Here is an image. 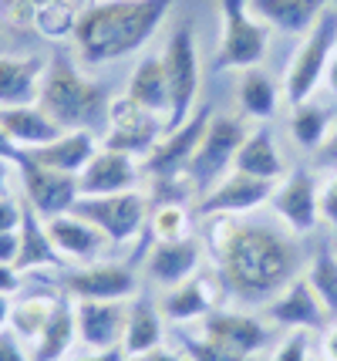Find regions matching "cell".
<instances>
[{
    "label": "cell",
    "mask_w": 337,
    "mask_h": 361,
    "mask_svg": "<svg viewBox=\"0 0 337 361\" xmlns=\"http://www.w3.org/2000/svg\"><path fill=\"white\" fill-rule=\"evenodd\" d=\"M206 250L223 290L240 304H270L293 277H300L304 247L287 226L246 216H209Z\"/></svg>",
    "instance_id": "obj_1"
},
{
    "label": "cell",
    "mask_w": 337,
    "mask_h": 361,
    "mask_svg": "<svg viewBox=\"0 0 337 361\" xmlns=\"http://www.w3.org/2000/svg\"><path fill=\"white\" fill-rule=\"evenodd\" d=\"M176 0H84L75 24V54L81 64L95 68L142 51Z\"/></svg>",
    "instance_id": "obj_2"
},
{
    "label": "cell",
    "mask_w": 337,
    "mask_h": 361,
    "mask_svg": "<svg viewBox=\"0 0 337 361\" xmlns=\"http://www.w3.org/2000/svg\"><path fill=\"white\" fill-rule=\"evenodd\" d=\"M37 105L48 111L65 132H78V128L91 132V128L108 122L112 98L105 92V85H98V81L81 75V68L75 64L71 54L54 51L48 58V64H44Z\"/></svg>",
    "instance_id": "obj_3"
},
{
    "label": "cell",
    "mask_w": 337,
    "mask_h": 361,
    "mask_svg": "<svg viewBox=\"0 0 337 361\" xmlns=\"http://www.w3.org/2000/svg\"><path fill=\"white\" fill-rule=\"evenodd\" d=\"M162 64H165V81H169L165 132H172L196 111V98H199V88H203L199 44H196V31L189 20H179L172 27L169 41H165V51H162Z\"/></svg>",
    "instance_id": "obj_4"
},
{
    "label": "cell",
    "mask_w": 337,
    "mask_h": 361,
    "mask_svg": "<svg viewBox=\"0 0 337 361\" xmlns=\"http://www.w3.org/2000/svg\"><path fill=\"white\" fill-rule=\"evenodd\" d=\"M337 51V11L327 7L317 24L304 34V41L297 44L293 58L287 64V75H284V98L290 105H300V102H310L314 92L324 85V75H327V64Z\"/></svg>",
    "instance_id": "obj_5"
},
{
    "label": "cell",
    "mask_w": 337,
    "mask_h": 361,
    "mask_svg": "<svg viewBox=\"0 0 337 361\" xmlns=\"http://www.w3.org/2000/svg\"><path fill=\"white\" fill-rule=\"evenodd\" d=\"M220 17H223V34L212 68L216 71L260 68L270 54V27L250 14L246 0H220Z\"/></svg>",
    "instance_id": "obj_6"
},
{
    "label": "cell",
    "mask_w": 337,
    "mask_h": 361,
    "mask_svg": "<svg viewBox=\"0 0 337 361\" xmlns=\"http://www.w3.org/2000/svg\"><path fill=\"white\" fill-rule=\"evenodd\" d=\"M246 135H250V132L243 126V118H236V115H212V118H209L206 135H203L193 162H189V169H186V179H189L193 192L203 196V192H209L226 173H233V159H236V152H240V145Z\"/></svg>",
    "instance_id": "obj_7"
},
{
    "label": "cell",
    "mask_w": 337,
    "mask_h": 361,
    "mask_svg": "<svg viewBox=\"0 0 337 361\" xmlns=\"http://www.w3.org/2000/svg\"><path fill=\"white\" fill-rule=\"evenodd\" d=\"M71 213L95 223L98 230L108 236V243H129L142 233V226H148L152 200L142 189L115 192V196H81L78 203L71 206Z\"/></svg>",
    "instance_id": "obj_8"
},
{
    "label": "cell",
    "mask_w": 337,
    "mask_h": 361,
    "mask_svg": "<svg viewBox=\"0 0 337 361\" xmlns=\"http://www.w3.org/2000/svg\"><path fill=\"white\" fill-rule=\"evenodd\" d=\"M209 118H212V109L203 105V109H196L179 128L165 132V135L155 142V149L142 159V173L148 176V179L186 176V169H189V162H193V156H196V149H199V142L206 135Z\"/></svg>",
    "instance_id": "obj_9"
},
{
    "label": "cell",
    "mask_w": 337,
    "mask_h": 361,
    "mask_svg": "<svg viewBox=\"0 0 337 361\" xmlns=\"http://www.w3.org/2000/svg\"><path fill=\"white\" fill-rule=\"evenodd\" d=\"M270 209L290 233H314L317 223H321V183H317V176L310 169H293L273 189Z\"/></svg>",
    "instance_id": "obj_10"
},
{
    "label": "cell",
    "mask_w": 337,
    "mask_h": 361,
    "mask_svg": "<svg viewBox=\"0 0 337 361\" xmlns=\"http://www.w3.org/2000/svg\"><path fill=\"white\" fill-rule=\"evenodd\" d=\"M162 135H165V118L148 115L122 94L108 109V135L101 142V149H115V152H125V156L145 159Z\"/></svg>",
    "instance_id": "obj_11"
},
{
    "label": "cell",
    "mask_w": 337,
    "mask_h": 361,
    "mask_svg": "<svg viewBox=\"0 0 337 361\" xmlns=\"http://www.w3.org/2000/svg\"><path fill=\"white\" fill-rule=\"evenodd\" d=\"M276 183L257 179L246 173H226L216 186L199 196V216H246L260 206H270V196Z\"/></svg>",
    "instance_id": "obj_12"
},
{
    "label": "cell",
    "mask_w": 337,
    "mask_h": 361,
    "mask_svg": "<svg viewBox=\"0 0 337 361\" xmlns=\"http://www.w3.org/2000/svg\"><path fill=\"white\" fill-rule=\"evenodd\" d=\"M61 290L71 300H129L135 294V270L125 264H91V267H78L61 274Z\"/></svg>",
    "instance_id": "obj_13"
},
{
    "label": "cell",
    "mask_w": 337,
    "mask_h": 361,
    "mask_svg": "<svg viewBox=\"0 0 337 361\" xmlns=\"http://www.w3.org/2000/svg\"><path fill=\"white\" fill-rule=\"evenodd\" d=\"M17 169H20V183H24V192H27V203L34 206V213L41 220H54L61 213H71V206L81 200L78 176L44 169V166H37L31 159H24Z\"/></svg>",
    "instance_id": "obj_14"
},
{
    "label": "cell",
    "mask_w": 337,
    "mask_h": 361,
    "mask_svg": "<svg viewBox=\"0 0 337 361\" xmlns=\"http://www.w3.org/2000/svg\"><path fill=\"white\" fill-rule=\"evenodd\" d=\"M263 314L270 324L276 328H290V331H324L327 328V311H324L321 298L314 294V287L304 274L293 277V281L270 300L263 304Z\"/></svg>",
    "instance_id": "obj_15"
},
{
    "label": "cell",
    "mask_w": 337,
    "mask_h": 361,
    "mask_svg": "<svg viewBox=\"0 0 337 361\" xmlns=\"http://www.w3.org/2000/svg\"><path fill=\"white\" fill-rule=\"evenodd\" d=\"M199 334H206V338L233 348L240 355H253V358L270 345L273 338L267 321L246 314V311H229V307H216L206 317H199Z\"/></svg>",
    "instance_id": "obj_16"
},
{
    "label": "cell",
    "mask_w": 337,
    "mask_h": 361,
    "mask_svg": "<svg viewBox=\"0 0 337 361\" xmlns=\"http://www.w3.org/2000/svg\"><path fill=\"white\" fill-rule=\"evenodd\" d=\"M203 240L196 236H179V240H155L152 250L145 253V270L159 287H176V283L189 281L193 274H199L203 264Z\"/></svg>",
    "instance_id": "obj_17"
},
{
    "label": "cell",
    "mask_w": 337,
    "mask_h": 361,
    "mask_svg": "<svg viewBox=\"0 0 337 361\" xmlns=\"http://www.w3.org/2000/svg\"><path fill=\"white\" fill-rule=\"evenodd\" d=\"M142 176L145 173L135 156L115 152V149H98L95 159L78 176V189L81 196H115V192L135 189Z\"/></svg>",
    "instance_id": "obj_18"
},
{
    "label": "cell",
    "mask_w": 337,
    "mask_h": 361,
    "mask_svg": "<svg viewBox=\"0 0 337 361\" xmlns=\"http://www.w3.org/2000/svg\"><path fill=\"white\" fill-rule=\"evenodd\" d=\"M125 317H129V311L122 307V300H75L78 341L88 345L91 351L122 348Z\"/></svg>",
    "instance_id": "obj_19"
},
{
    "label": "cell",
    "mask_w": 337,
    "mask_h": 361,
    "mask_svg": "<svg viewBox=\"0 0 337 361\" xmlns=\"http://www.w3.org/2000/svg\"><path fill=\"white\" fill-rule=\"evenodd\" d=\"M220 294H226L223 283L216 274H193L189 281L176 283L165 290V298L159 300L162 317H169L172 324H186V321H199L206 317L209 311H216V300Z\"/></svg>",
    "instance_id": "obj_20"
},
{
    "label": "cell",
    "mask_w": 337,
    "mask_h": 361,
    "mask_svg": "<svg viewBox=\"0 0 337 361\" xmlns=\"http://www.w3.org/2000/svg\"><path fill=\"white\" fill-rule=\"evenodd\" d=\"M0 132L24 152L41 149V145L54 142L58 135H65V128L58 126L37 102L34 105H7V109H0Z\"/></svg>",
    "instance_id": "obj_21"
},
{
    "label": "cell",
    "mask_w": 337,
    "mask_h": 361,
    "mask_svg": "<svg viewBox=\"0 0 337 361\" xmlns=\"http://www.w3.org/2000/svg\"><path fill=\"white\" fill-rule=\"evenodd\" d=\"M246 7L270 31L307 34L317 24V17L331 7V0H246Z\"/></svg>",
    "instance_id": "obj_22"
},
{
    "label": "cell",
    "mask_w": 337,
    "mask_h": 361,
    "mask_svg": "<svg viewBox=\"0 0 337 361\" xmlns=\"http://www.w3.org/2000/svg\"><path fill=\"white\" fill-rule=\"evenodd\" d=\"M48 223V236L54 243V250L61 253L65 260H95L98 253L105 250L108 236L98 230L95 223H88L84 216L78 213H61L54 220H44Z\"/></svg>",
    "instance_id": "obj_23"
},
{
    "label": "cell",
    "mask_w": 337,
    "mask_h": 361,
    "mask_svg": "<svg viewBox=\"0 0 337 361\" xmlns=\"http://www.w3.org/2000/svg\"><path fill=\"white\" fill-rule=\"evenodd\" d=\"M44 58L37 54H0V109L34 105L44 78Z\"/></svg>",
    "instance_id": "obj_24"
},
{
    "label": "cell",
    "mask_w": 337,
    "mask_h": 361,
    "mask_svg": "<svg viewBox=\"0 0 337 361\" xmlns=\"http://www.w3.org/2000/svg\"><path fill=\"white\" fill-rule=\"evenodd\" d=\"M98 152V139L88 132V128H78V132H65L54 142L41 145V149H31L27 159L44 166V169H54V173H68V176H81L84 166L95 159Z\"/></svg>",
    "instance_id": "obj_25"
},
{
    "label": "cell",
    "mask_w": 337,
    "mask_h": 361,
    "mask_svg": "<svg viewBox=\"0 0 337 361\" xmlns=\"http://www.w3.org/2000/svg\"><path fill=\"white\" fill-rule=\"evenodd\" d=\"M125 98L132 105H139L142 111H148V115L169 118V81H165L162 54H142L139 58V64L132 68Z\"/></svg>",
    "instance_id": "obj_26"
},
{
    "label": "cell",
    "mask_w": 337,
    "mask_h": 361,
    "mask_svg": "<svg viewBox=\"0 0 337 361\" xmlns=\"http://www.w3.org/2000/svg\"><path fill=\"white\" fill-rule=\"evenodd\" d=\"M233 169L246 176H257V179H270V183H276L284 176V152H280V145H276L270 128L260 126L243 139L240 152L233 159Z\"/></svg>",
    "instance_id": "obj_27"
},
{
    "label": "cell",
    "mask_w": 337,
    "mask_h": 361,
    "mask_svg": "<svg viewBox=\"0 0 337 361\" xmlns=\"http://www.w3.org/2000/svg\"><path fill=\"white\" fill-rule=\"evenodd\" d=\"M65 257L54 250L48 236V223L34 213L31 203H24V220H20V257H17V270H41V267H61Z\"/></svg>",
    "instance_id": "obj_28"
},
{
    "label": "cell",
    "mask_w": 337,
    "mask_h": 361,
    "mask_svg": "<svg viewBox=\"0 0 337 361\" xmlns=\"http://www.w3.org/2000/svg\"><path fill=\"white\" fill-rule=\"evenodd\" d=\"M162 345V311L148 298H139L129 307L125 317V334H122V351L129 358H142Z\"/></svg>",
    "instance_id": "obj_29"
},
{
    "label": "cell",
    "mask_w": 337,
    "mask_h": 361,
    "mask_svg": "<svg viewBox=\"0 0 337 361\" xmlns=\"http://www.w3.org/2000/svg\"><path fill=\"white\" fill-rule=\"evenodd\" d=\"M78 341V324H75V304L65 298H58V307L44 331L37 334L31 351V361H65L71 345Z\"/></svg>",
    "instance_id": "obj_30"
},
{
    "label": "cell",
    "mask_w": 337,
    "mask_h": 361,
    "mask_svg": "<svg viewBox=\"0 0 337 361\" xmlns=\"http://www.w3.org/2000/svg\"><path fill=\"white\" fill-rule=\"evenodd\" d=\"M337 122V109L327 102H300L290 111V139L307 152H321L331 128Z\"/></svg>",
    "instance_id": "obj_31"
},
{
    "label": "cell",
    "mask_w": 337,
    "mask_h": 361,
    "mask_svg": "<svg viewBox=\"0 0 337 361\" xmlns=\"http://www.w3.org/2000/svg\"><path fill=\"white\" fill-rule=\"evenodd\" d=\"M236 102H240L246 118L267 122L280 109V88L273 85V78L263 68H246V71H240V81H236Z\"/></svg>",
    "instance_id": "obj_32"
},
{
    "label": "cell",
    "mask_w": 337,
    "mask_h": 361,
    "mask_svg": "<svg viewBox=\"0 0 337 361\" xmlns=\"http://www.w3.org/2000/svg\"><path fill=\"white\" fill-rule=\"evenodd\" d=\"M58 307V298L51 294H31V298H20L11 311V331H14L20 341H37V334L44 331V324L51 321Z\"/></svg>",
    "instance_id": "obj_33"
},
{
    "label": "cell",
    "mask_w": 337,
    "mask_h": 361,
    "mask_svg": "<svg viewBox=\"0 0 337 361\" xmlns=\"http://www.w3.org/2000/svg\"><path fill=\"white\" fill-rule=\"evenodd\" d=\"M304 277L310 281L314 294L321 298L327 317H337V253L327 243L317 247V253L310 257V267H307Z\"/></svg>",
    "instance_id": "obj_34"
},
{
    "label": "cell",
    "mask_w": 337,
    "mask_h": 361,
    "mask_svg": "<svg viewBox=\"0 0 337 361\" xmlns=\"http://www.w3.org/2000/svg\"><path fill=\"white\" fill-rule=\"evenodd\" d=\"M148 230L155 240H179L189 236V213L182 203H152Z\"/></svg>",
    "instance_id": "obj_35"
},
{
    "label": "cell",
    "mask_w": 337,
    "mask_h": 361,
    "mask_svg": "<svg viewBox=\"0 0 337 361\" xmlns=\"http://www.w3.org/2000/svg\"><path fill=\"white\" fill-rule=\"evenodd\" d=\"M182 351L189 361H257L253 355H240L206 334H182Z\"/></svg>",
    "instance_id": "obj_36"
},
{
    "label": "cell",
    "mask_w": 337,
    "mask_h": 361,
    "mask_svg": "<svg viewBox=\"0 0 337 361\" xmlns=\"http://www.w3.org/2000/svg\"><path fill=\"white\" fill-rule=\"evenodd\" d=\"M51 0H0V14L7 17L14 27H34L37 14L48 7Z\"/></svg>",
    "instance_id": "obj_37"
},
{
    "label": "cell",
    "mask_w": 337,
    "mask_h": 361,
    "mask_svg": "<svg viewBox=\"0 0 337 361\" xmlns=\"http://www.w3.org/2000/svg\"><path fill=\"white\" fill-rule=\"evenodd\" d=\"M273 361H310V331H290Z\"/></svg>",
    "instance_id": "obj_38"
},
{
    "label": "cell",
    "mask_w": 337,
    "mask_h": 361,
    "mask_svg": "<svg viewBox=\"0 0 337 361\" xmlns=\"http://www.w3.org/2000/svg\"><path fill=\"white\" fill-rule=\"evenodd\" d=\"M321 220L337 230V166H331V176L321 183Z\"/></svg>",
    "instance_id": "obj_39"
},
{
    "label": "cell",
    "mask_w": 337,
    "mask_h": 361,
    "mask_svg": "<svg viewBox=\"0 0 337 361\" xmlns=\"http://www.w3.org/2000/svg\"><path fill=\"white\" fill-rule=\"evenodd\" d=\"M20 220H24V203H17L11 196H0V233L20 230Z\"/></svg>",
    "instance_id": "obj_40"
},
{
    "label": "cell",
    "mask_w": 337,
    "mask_h": 361,
    "mask_svg": "<svg viewBox=\"0 0 337 361\" xmlns=\"http://www.w3.org/2000/svg\"><path fill=\"white\" fill-rule=\"evenodd\" d=\"M0 361H31V355L24 351V341L14 331H0Z\"/></svg>",
    "instance_id": "obj_41"
},
{
    "label": "cell",
    "mask_w": 337,
    "mask_h": 361,
    "mask_svg": "<svg viewBox=\"0 0 337 361\" xmlns=\"http://www.w3.org/2000/svg\"><path fill=\"white\" fill-rule=\"evenodd\" d=\"M20 257V230H11V233H0V264H14Z\"/></svg>",
    "instance_id": "obj_42"
},
{
    "label": "cell",
    "mask_w": 337,
    "mask_h": 361,
    "mask_svg": "<svg viewBox=\"0 0 337 361\" xmlns=\"http://www.w3.org/2000/svg\"><path fill=\"white\" fill-rule=\"evenodd\" d=\"M20 281H24V274L14 264H0V294L14 298L17 290H20Z\"/></svg>",
    "instance_id": "obj_43"
},
{
    "label": "cell",
    "mask_w": 337,
    "mask_h": 361,
    "mask_svg": "<svg viewBox=\"0 0 337 361\" xmlns=\"http://www.w3.org/2000/svg\"><path fill=\"white\" fill-rule=\"evenodd\" d=\"M0 159H4V162H11V166H20V162L27 159V152H24V149H17L14 142L0 132Z\"/></svg>",
    "instance_id": "obj_44"
},
{
    "label": "cell",
    "mask_w": 337,
    "mask_h": 361,
    "mask_svg": "<svg viewBox=\"0 0 337 361\" xmlns=\"http://www.w3.org/2000/svg\"><path fill=\"white\" fill-rule=\"evenodd\" d=\"M317 162H321V166H337V122H334V128H331L327 142L321 145V152H317Z\"/></svg>",
    "instance_id": "obj_45"
},
{
    "label": "cell",
    "mask_w": 337,
    "mask_h": 361,
    "mask_svg": "<svg viewBox=\"0 0 337 361\" xmlns=\"http://www.w3.org/2000/svg\"><path fill=\"white\" fill-rule=\"evenodd\" d=\"M321 348H324V361H337V324L321 331Z\"/></svg>",
    "instance_id": "obj_46"
},
{
    "label": "cell",
    "mask_w": 337,
    "mask_h": 361,
    "mask_svg": "<svg viewBox=\"0 0 337 361\" xmlns=\"http://www.w3.org/2000/svg\"><path fill=\"white\" fill-rule=\"evenodd\" d=\"M129 355L122 351V348H108V351H91V355H84V358H75V361H125Z\"/></svg>",
    "instance_id": "obj_47"
},
{
    "label": "cell",
    "mask_w": 337,
    "mask_h": 361,
    "mask_svg": "<svg viewBox=\"0 0 337 361\" xmlns=\"http://www.w3.org/2000/svg\"><path fill=\"white\" fill-rule=\"evenodd\" d=\"M139 361H189V358H182V355H176V351H165V348H155V351L142 355Z\"/></svg>",
    "instance_id": "obj_48"
},
{
    "label": "cell",
    "mask_w": 337,
    "mask_h": 361,
    "mask_svg": "<svg viewBox=\"0 0 337 361\" xmlns=\"http://www.w3.org/2000/svg\"><path fill=\"white\" fill-rule=\"evenodd\" d=\"M11 311H14V300L7 294H0V331L11 328Z\"/></svg>",
    "instance_id": "obj_49"
},
{
    "label": "cell",
    "mask_w": 337,
    "mask_h": 361,
    "mask_svg": "<svg viewBox=\"0 0 337 361\" xmlns=\"http://www.w3.org/2000/svg\"><path fill=\"white\" fill-rule=\"evenodd\" d=\"M324 85H327V92L337 98V51L334 58H331V64H327V75H324Z\"/></svg>",
    "instance_id": "obj_50"
},
{
    "label": "cell",
    "mask_w": 337,
    "mask_h": 361,
    "mask_svg": "<svg viewBox=\"0 0 337 361\" xmlns=\"http://www.w3.org/2000/svg\"><path fill=\"white\" fill-rule=\"evenodd\" d=\"M7 176H11V162L0 159V196H7Z\"/></svg>",
    "instance_id": "obj_51"
},
{
    "label": "cell",
    "mask_w": 337,
    "mask_h": 361,
    "mask_svg": "<svg viewBox=\"0 0 337 361\" xmlns=\"http://www.w3.org/2000/svg\"><path fill=\"white\" fill-rule=\"evenodd\" d=\"M310 361H321V358H310Z\"/></svg>",
    "instance_id": "obj_52"
}]
</instances>
